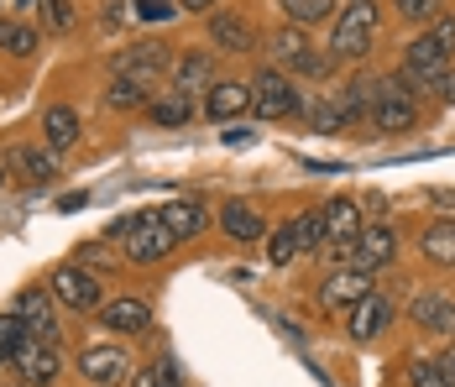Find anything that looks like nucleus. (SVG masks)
Here are the masks:
<instances>
[{
	"instance_id": "8",
	"label": "nucleus",
	"mask_w": 455,
	"mask_h": 387,
	"mask_svg": "<svg viewBox=\"0 0 455 387\" xmlns=\"http://www.w3.org/2000/svg\"><path fill=\"white\" fill-rule=\"evenodd\" d=\"M273 58L277 63H288V69H299V74H330V58H315V47H309V37H304V27H277L273 32Z\"/></svg>"
},
{
	"instance_id": "35",
	"label": "nucleus",
	"mask_w": 455,
	"mask_h": 387,
	"mask_svg": "<svg viewBox=\"0 0 455 387\" xmlns=\"http://www.w3.org/2000/svg\"><path fill=\"white\" fill-rule=\"evenodd\" d=\"M43 27L47 32H68L74 27V0H43Z\"/></svg>"
},
{
	"instance_id": "42",
	"label": "nucleus",
	"mask_w": 455,
	"mask_h": 387,
	"mask_svg": "<svg viewBox=\"0 0 455 387\" xmlns=\"http://www.w3.org/2000/svg\"><path fill=\"white\" fill-rule=\"evenodd\" d=\"M440 372H445V377H451V383H455V345H451V351H445V356H440Z\"/></svg>"
},
{
	"instance_id": "3",
	"label": "nucleus",
	"mask_w": 455,
	"mask_h": 387,
	"mask_svg": "<svg viewBox=\"0 0 455 387\" xmlns=\"http://www.w3.org/2000/svg\"><path fill=\"white\" fill-rule=\"evenodd\" d=\"M371 37H377V0H351L335 21V37H330V52L335 58H366L371 52Z\"/></svg>"
},
{
	"instance_id": "9",
	"label": "nucleus",
	"mask_w": 455,
	"mask_h": 387,
	"mask_svg": "<svg viewBox=\"0 0 455 387\" xmlns=\"http://www.w3.org/2000/svg\"><path fill=\"white\" fill-rule=\"evenodd\" d=\"M116 74H121V79H137V85L152 89V79H163V74H168V47H163V43L126 47V52L116 58Z\"/></svg>"
},
{
	"instance_id": "5",
	"label": "nucleus",
	"mask_w": 455,
	"mask_h": 387,
	"mask_svg": "<svg viewBox=\"0 0 455 387\" xmlns=\"http://www.w3.org/2000/svg\"><path fill=\"white\" fill-rule=\"evenodd\" d=\"M445 74H451V52H440V47L429 43V32L403 47V79L413 89H440Z\"/></svg>"
},
{
	"instance_id": "20",
	"label": "nucleus",
	"mask_w": 455,
	"mask_h": 387,
	"mask_svg": "<svg viewBox=\"0 0 455 387\" xmlns=\"http://www.w3.org/2000/svg\"><path fill=\"white\" fill-rule=\"evenodd\" d=\"M215 85V58L210 52H183L173 63V89L179 94H199V89Z\"/></svg>"
},
{
	"instance_id": "31",
	"label": "nucleus",
	"mask_w": 455,
	"mask_h": 387,
	"mask_svg": "<svg viewBox=\"0 0 455 387\" xmlns=\"http://www.w3.org/2000/svg\"><path fill=\"white\" fill-rule=\"evenodd\" d=\"M293 236H299V252H319L324 246V215L319 210H304L293 220Z\"/></svg>"
},
{
	"instance_id": "4",
	"label": "nucleus",
	"mask_w": 455,
	"mask_h": 387,
	"mask_svg": "<svg viewBox=\"0 0 455 387\" xmlns=\"http://www.w3.org/2000/svg\"><path fill=\"white\" fill-rule=\"evenodd\" d=\"M251 110H257L262 121H288L293 110H304V100H299V89L288 85L277 69H262V74L251 79Z\"/></svg>"
},
{
	"instance_id": "41",
	"label": "nucleus",
	"mask_w": 455,
	"mask_h": 387,
	"mask_svg": "<svg viewBox=\"0 0 455 387\" xmlns=\"http://www.w3.org/2000/svg\"><path fill=\"white\" fill-rule=\"evenodd\" d=\"M226 141H230V147H246V141H251V131H241V126H230V131H226Z\"/></svg>"
},
{
	"instance_id": "19",
	"label": "nucleus",
	"mask_w": 455,
	"mask_h": 387,
	"mask_svg": "<svg viewBox=\"0 0 455 387\" xmlns=\"http://www.w3.org/2000/svg\"><path fill=\"white\" fill-rule=\"evenodd\" d=\"M413 325H424V330H440V335H451L455 330V299L451 294H419L409 303Z\"/></svg>"
},
{
	"instance_id": "32",
	"label": "nucleus",
	"mask_w": 455,
	"mask_h": 387,
	"mask_svg": "<svg viewBox=\"0 0 455 387\" xmlns=\"http://www.w3.org/2000/svg\"><path fill=\"white\" fill-rule=\"evenodd\" d=\"M27 341H32L27 319H21V314H0V351H5V361H11V356H16Z\"/></svg>"
},
{
	"instance_id": "28",
	"label": "nucleus",
	"mask_w": 455,
	"mask_h": 387,
	"mask_svg": "<svg viewBox=\"0 0 455 387\" xmlns=\"http://www.w3.org/2000/svg\"><path fill=\"white\" fill-rule=\"evenodd\" d=\"M16 168L27 173V178H37V183H47V178H58V152H43V147H21V152H16Z\"/></svg>"
},
{
	"instance_id": "18",
	"label": "nucleus",
	"mask_w": 455,
	"mask_h": 387,
	"mask_svg": "<svg viewBox=\"0 0 455 387\" xmlns=\"http://www.w3.org/2000/svg\"><path fill=\"white\" fill-rule=\"evenodd\" d=\"M387 325H393V299H382V294H366V299L351 309V335H356V341H377Z\"/></svg>"
},
{
	"instance_id": "30",
	"label": "nucleus",
	"mask_w": 455,
	"mask_h": 387,
	"mask_svg": "<svg viewBox=\"0 0 455 387\" xmlns=\"http://www.w3.org/2000/svg\"><path fill=\"white\" fill-rule=\"evenodd\" d=\"M293 257H304V252H299V236H293V220H288V225H277L273 236H267V262H273V267H288Z\"/></svg>"
},
{
	"instance_id": "27",
	"label": "nucleus",
	"mask_w": 455,
	"mask_h": 387,
	"mask_svg": "<svg viewBox=\"0 0 455 387\" xmlns=\"http://www.w3.org/2000/svg\"><path fill=\"white\" fill-rule=\"evenodd\" d=\"M105 100H110V110H147V85H137V79H110V89H105Z\"/></svg>"
},
{
	"instance_id": "44",
	"label": "nucleus",
	"mask_w": 455,
	"mask_h": 387,
	"mask_svg": "<svg viewBox=\"0 0 455 387\" xmlns=\"http://www.w3.org/2000/svg\"><path fill=\"white\" fill-rule=\"evenodd\" d=\"M0 367H5V351H0Z\"/></svg>"
},
{
	"instance_id": "40",
	"label": "nucleus",
	"mask_w": 455,
	"mask_h": 387,
	"mask_svg": "<svg viewBox=\"0 0 455 387\" xmlns=\"http://www.w3.org/2000/svg\"><path fill=\"white\" fill-rule=\"evenodd\" d=\"M137 225H141V215H121V220H116V225H110V236H132Z\"/></svg>"
},
{
	"instance_id": "12",
	"label": "nucleus",
	"mask_w": 455,
	"mask_h": 387,
	"mask_svg": "<svg viewBox=\"0 0 455 387\" xmlns=\"http://www.w3.org/2000/svg\"><path fill=\"white\" fill-rule=\"evenodd\" d=\"M366 294H371V278H366V272H351V267H340L335 278L319 283V309H356Z\"/></svg>"
},
{
	"instance_id": "45",
	"label": "nucleus",
	"mask_w": 455,
	"mask_h": 387,
	"mask_svg": "<svg viewBox=\"0 0 455 387\" xmlns=\"http://www.w3.org/2000/svg\"><path fill=\"white\" fill-rule=\"evenodd\" d=\"M21 387H27V383H21Z\"/></svg>"
},
{
	"instance_id": "11",
	"label": "nucleus",
	"mask_w": 455,
	"mask_h": 387,
	"mask_svg": "<svg viewBox=\"0 0 455 387\" xmlns=\"http://www.w3.org/2000/svg\"><path fill=\"white\" fill-rule=\"evenodd\" d=\"M126 367H132L126 345H90V351L79 356V372H84L94 387H116L126 377Z\"/></svg>"
},
{
	"instance_id": "17",
	"label": "nucleus",
	"mask_w": 455,
	"mask_h": 387,
	"mask_svg": "<svg viewBox=\"0 0 455 387\" xmlns=\"http://www.w3.org/2000/svg\"><path fill=\"white\" fill-rule=\"evenodd\" d=\"M241 110H251V85L215 79V85L204 89V116H210V121H230V116H241Z\"/></svg>"
},
{
	"instance_id": "33",
	"label": "nucleus",
	"mask_w": 455,
	"mask_h": 387,
	"mask_svg": "<svg viewBox=\"0 0 455 387\" xmlns=\"http://www.w3.org/2000/svg\"><path fill=\"white\" fill-rule=\"evenodd\" d=\"M409 387H455V383L440 372V361L419 356V361H409Z\"/></svg>"
},
{
	"instance_id": "10",
	"label": "nucleus",
	"mask_w": 455,
	"mask_h": 387,
	"mask_svg": "<svg viewBox=\"0 0 455 387\" xmlns=\"http://www.w3.org/2000/svg\"><path fill=\"white\" fill-rule=\"evenodd\" d=\"M173 246H179V241H173V230H168L157 215H141V225L126 236V257L141 262V267H147V262H163Z\"/></svg>"
},
{
	"instance_id": "37",
	"label": "nucleus",
	"mask_w": 455,
	"mask_h": 387,
	"mask_svg": "<svg viewBox=\"0 0 455 387\" xmlns=\"http://www.w3.org/2000/svg\"><path fill=\"white\" fill-rule=\"evenodd\" d=\"M393 11L409 16V21H435L440 16V0H393Z\"/></svg>"
},
{
	"instance_id": "24",
	"label": "nucleus",
	"mask_w": 455,
	"mask_h": 387,
	"mask_svg": "<svg viewBox=\"0 0 455 387\" xmlns=\"http://www.w3.org/2000/svg\"><path fill=\"white\" fill-rule=\"evenodd\" d=\"M43 141H47V152H68L79 141V116L68 105H52L43 116Z\"/></svg>"
},
{
	"instance_id": "15",
	"label": "nucleus",
	"mask_w": 455,
	"mask_h": 387,
	"mask_svg": "<svg viewBox=\"0 0 455 387\" xmlns=\"http://www.w3.org/2000/svg\"><path fill=\"white\" fill-rule=\"evenodd\" d=\"M11 361H16V372H21V383H27V387H43V383L58 377V351H52L47 341H37V335L21 345Z\"/></svg>"
},
{
	"instance_id": "38",
	"label": "nucleus",
	"mask_w": 455,
	"mask_h": 387,
	"mask_svg": "<svg viewBox=\"0 0 455 387\" xmlns=\"http://www.w3.org/2000/svg\"><path fill=\"white\" fill-rule=\"evenodd\" d=\"M429 43L455 58V16H435V32H429Z\"/></svg>"
},
{
	"instance_id": "23",
	"label": "nucleus",
	"mask_w": 455,
	"mask_h": 387,
	"mask_svg": "<svg viewBox=\"0 0 455 387\" xmlns=\"http://www.w3.org/2000/svg\"><path fill=\"white\" fill-rule=\"evenodd\" d=\"M419 252L435 262V267H455V215L435 220V225L419 236Z\"/></svg>"
},
{
	"instance_id": "26",
	"label": "nucleus",
	"mask_w": 455,
	"mask_h": 387,
	"mask_svg": "<svg viewBox=\"0 0 455 387\" xmlns=\"http://www.w3.org/2000/svg\"><path fill=\"white\" fill-rule=\"evenodd\" d=\"M277 5H283L288 27H315V21H324L335 11V0H277Z\"/></svg>"
},
{
	"instance_id": "6",
	"label": "nucleus",
	"mask_w": 455,
	"mask_h": 387,
	"mask_svg": "<svg viewBox=\"0 0 455 387\" xmlns=\"http://www.w3.org/2000/svg\"><path fill=\"white\" fill-rule=\"evenodd\" d=\"M52 299L79 309V314H100L105 294H100V278L94 272H84V267H58L52 272Z\"/></svg>"
},
{
	"instance_id": "25",
	"label": "nucleus",
	"mask_w": 455,
	"mask_h": 387,
	"mask_svg": "<svg viewBox=\"0 0 455 387\" xmlns=\"http://www.w3.org/2000/svg\"><path fill=\"white\" fill-rule=\"evenodd\" d=\"M147 116H152L157 126H183V121L194 116V100H188V94H179V89H168L163 100H147Z\"/></svg>"
},
{
	"instance_id": "21",
	"label": "nucleus",
	"mask_w": 455,
	"mask_h": 387,
	"mask_svg": "<svg viewBox=\"0 0 455 387\" xmlns=\"http://www.w3.org/2000/svg\"><path fill=\"white\" fill-rule=\"evenodd\" d=\"M11 314H21L27 319V330L37 335V341H52V294H43V288H27L21 299H16V309Z\"/></svg>"
},
{
	"instance_id": "43",
	"label": "nucleus",
	"mask_w": 455,
	"mask_h": 387,
	"mask_svg": "<svg viewBox=\"0 0 455 387\" xmlns=\"http://www.w3.org/2000/svg\"><path fill=\"white\" fill-rule=\"evenodd\" d=\"M183 5H188V11H204V16H210V11H215L220 0H183Z\"/></svg>"
},
{
	"instance_id": "46",
	"label": "nucleus",
	"mask_w": 455,
	"mask_h": 387,
	"mask_svg": "<svg viewBox=\"0 0 455 387\" xmlns=\"http://www.w3.org/2000/svg\"><path fill=\"white\" fill-rule=\"evenodd\" d=\"M168 387H173V383H168Z\"/></svg>"
},
{
	"instance_id": "7",
	"label": "nucleus",
	"mask_w": 455,
	"mask_h": 387,
	"mask_svg": "<svg viewBox=\"0 0 455 387\" xmlns=\"http://www.w3.org/2000/svg\"><path fill=\"white\" fill-rule=\"evenodd\" d=\"M398 257V236H393V225H362V236H356V252H351V272H377V267H393Z\"/></svg>"
},
{
	"instance_id": "34",
	"label": "nucleus",
	"mask_w": 455,
	"mask_h": 387,
	"mask_svg": "<svg viewBox=\"0 0 455 387\" xmlns=\"http://www.w3.org/2000/svg\"><path fill=\"white\" fill-rule=\"evenodd\" d=\"M309 121H315V131H324V136H330V131H340L346 121H351V116H346V100H335V94H330L324 105H315V116H309Z\"/></svg>"
},
{
	"instance_id": "16",
	"label": "nucleus",
	"mask_w": 455,
	"mask_h": 387,
	"mask_svg": "<svg viewBox=\"0 0 455 387\" xmlns=\"http://www.w3.org/2000/svg\"><path fill=\"white\" fill-rule=\"evenodd\" d=\"M210 43L220 47V52H251L257 47V32L235 11H210Z\"/></svg>"
},
{
	"instance_id": "2",
	"label": "nucleus",
	"mask_w": 455,
	"mask_h": 387,
	"mask_svg": "<svg viewBox=\"0 0 455 387\" xmlns=\"http://www.w3.org/2000/svg\"><path fill=\"white\" fill-rule=\"evenodd\" d=\"M319 215H324V257L330 262H351L356 252V236H362V205L356 199H330V205H319Z\"/></svg>"
},
{
	"instance_id": "22",
	"label": "nucleus",
	"mask_w": 455,
	"mask_h": 387,
	"mask_svg": "<svg viewBox=\"0 0 455 387\" xmlns=\"http://www.w3.org/2000/svg\"><path fill=\"white\" fill-rule=\"evenodd\" d=\"M157 220L173 230V241H188V236H199V230L210 225V210H204V205H194V199H173Z\"/></svg>"
},
{
	"instance_id": "36",
	"label": "nucleus",
	"mask_w": 455,
	"mask_h": 387,
	"mask_svg": "<svg viewBox=\"0 0 455 387\" xmlns=\"http://www.w3.org/2000/svg\"><path fill=\"white\" fill-rule=\"evenodd\" d=\"M132 11H137L141 21H173L179 16V0H132Z\"/></svg>"
},
{
	"instance_id": "13",
	"label": "nucleus",
	"mask_w": 455,
	"mask_h": 387,
	"mask_svg": "<svg viewBox=\"0 0 455 387\" xmlns=\"http://www.w3.org/2000/svg\"><path fill=\"white\" fill-rule=\"evenodd\" d=\"M100 319H105V330H116V335H137V330L152 325V309H147V299H137V294H121V299L100 303Z\"/></svg>"
},
{
	"instance_id": "14",
	"label": "nucleus",
	"mask_w": 455,
	"mask_h": 387,
	"mask_svg": "<svg viewBox=\"0 0 455 387\" xmlns=\"http://www.w3.org/2000/svg\"><path fill=\"white\" fill-rule=\"evenodd\" d=\"M220 230H226L235 246H251V241L267 236V220L257 215L246 199H226V205H220Z\"/></svg>"
},
{
	"instance_id": "1",
	"label": "nucleus",
	"mask_w": 455,
	"mask_h": 387,
	"mask_svg": "<svg viewBox=\"0 0 455 387\" xmlns=\"http://www.w3.org/2000/svg\"><path fill=\"white\" fill-rule=\"evenodd\" d=\"M371 126L377 131H413L419 126V89L398 74V79H377V105H371Z\"/></svg>"
},
{
	"instance_id": "39",
	"label": "nucleus",
	"mask_w": 455,
	"mask_h": 387,
	"mask_svg": "<svg viewBox=\"0 0 455 387\" xmlns=\"http://www.w3.org/2000/svg\"><path fill=\"white\" fill-rule=\"evenodd\" d=\"M168 383H173V367H168V361H157V367H147V372L137 377V387H168Z\"/></svg>"
},
{
	"instance_id": "29",
	"label": "nucleus",
	"mask_w": 455,
	"mask_h": 387,
	"mask_svg": "<svg viewBox=\"0 0 455 387\" xmlns=\"http://www.w3.org/2000/svg\"><path fill=\"white\" fill-rule=\"evenodd\" d=\"M0 52H11V58H32V52H37V32L21 27V21H0Z\"/></svg>"
}]
</instances>
